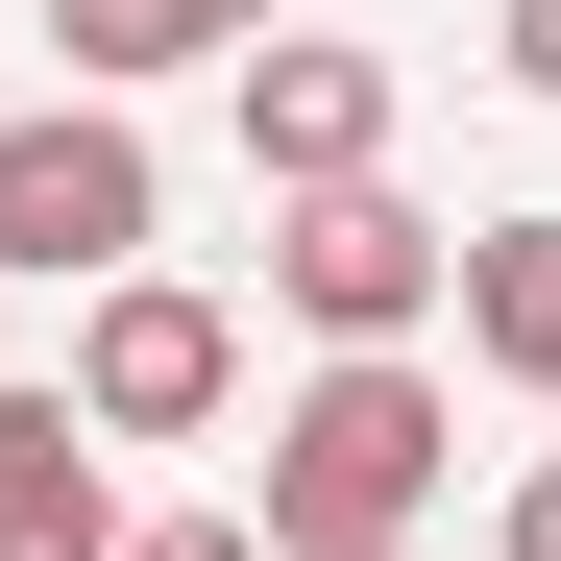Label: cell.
Masks as SVG:
<instances>
[{
  "label": "cell",
  "instance_id": "cell-12",
  "mask_svg": "<svg viewBox=\"0 0 561 561\" xmlns=\"http://www.w3.org/2000/svg\"><path fill=\"white\" fill-rule=\"evenodd\" d=\"M415 561H439V537H415Z\"/></svg>",
  "mask_w": 561,
  "mask_h": 561
},
{
  "label": "cell",
  "instance_id": "cell-6",
  "mask_svg": "<svg viewBox=\"0 0 561 561\" xmlns=\"http://www.w3.org/2000/svg\"><path fill=\"white\" fill-rule=\"evenodd\" d=\"M123 439L73 415V391H0V561H123Z\"/></svg>",
  "mask_w": 561,
  "mask_h": 561
},
{
  "label": "cell",
  "instance_id": "cell-11",
  "mask_svg": "<svg viewBox=\"0 0 561 561\" xmlns=\"http://www.w3.org/2000/svg\"><path fill=\"white\" fill-rule=\"evenodd\" d=\"M123 561H268V537H244V513H147Z\"/></svg>",
  "mask_w": 561,
  "mask_h": 561
},
{
  "label": "cell",
  "instance_id": "cell-5",
  "mask_svg": "<svg viewBox=\"0 0 561 561\" xmlns=\"http://www.w3.org/2000/svg\"><path fill=\"white\" fill-rule=\"evenodd\" d=\"M244 171H268V196H342V171H391V49L268 25V49H244Z\"/></svg>",
  "mask_w": 561,
  "mask_h": 561
},
{
  "label": "cell",
  "instance_id": "cell-8",
  "mask_svg": "<svg viewBox=\"0 0 561 561\" xmlns=\"http://www.w3.org/2000/svg\"><path fill=\"white\" fill-rule=\"evenodd\" d=\"M463 342L561 415V220H463Z\"/></svg>",
  "mask_w": 561,
  "mask_h": 561
},
{
  "label": "cell",
  "instance_id": "cell-3",
  "mask_svg": "<svg viewBox=\"0 0 561 561\" xmlns=\"http://www.w3.org/2000/svg\"><path fill=\"white\" fill-rule=\"evenodd\" d=\"M268 294L318 318V366H391L415 318H463V220H415L391 171H342V196H268Z\"/></svg>",
  "mask_w": 561,
  "mask_h": 561
},
{
  "label": "cell",
  "instance_id": "cell-7",
  "mask_svg": "<svg viewBox=\"0 0 561 561\" xmlns=\"http://www.w3.org/2000/svg\"><path fill=\"white\" fill-rule=\"evenodd\" d=\"M294 0H49V49H73V99H147V73H244Z\"/></svg>",
  "mask_w": 561,
  "mask_h": 561
},
{
  "label": "cell",
  "instance_id": "cell-10",
  "mask_svg": "<svg viewBox=\"0 0 561 561\" xmlns=\"http://www.w3.org/2000/svg\"><path fill=\"white\" fill-rule=\"evenodd\" d=\"M489 561H561V439L513 463V513H489Z\"/></svg>",
  "mask_w": 561,
  "mask_h": 561
},
{
  "label": "cell",
  "instance_id": "cell-2",
  "mask_svg": "<svg viewBox=\"0 0 561 561\" xmlns=\"http://www.w3.org/2000/svg\"><path fill=\"white\" fill-rule=\"evenodd\" d=\"M147 244H171L147 99H49V123H0V294H123Z\"/></svg>",
  "mask_w": 561,
  "mask_h": 561
},
{
  "label": "cell",
  "instance_id": "cell-4",
  "mask_svg": "<svg viewBox=\"0 0 561 561\" xmlns=\"http://www.w3.org/2000/svg\"><path fill=\"white\" fill-rule=\"evenodd\" d=\"M99 439H220L244 415V318L196 294V268H123V294H73V366H49Z\"/></svg>",
  "mask_w": 561,
  "mask_h": 561
},
{
  "label": "cell",
  "instance_id": "cell-1",
  "mask_svg": "<svg viewBox=\"0 0 561 561\" xmlns=\"http://www.w3.org/2000/svg\"><path fill=\"white\" fill-rule=\"evenodd\" d=\"M439 463H463V415H439L415 342H391V366H318V391L268 415L244 537H268V561H415V537H439Z\"/></svg>",
  "mask_w": 561,
  "mask_h": 561
},
{
  "label": "cell",
  "instance_id": "cell-9",
  "mask_svg": "<svg viewBox=\"0 0 561 561\" xmlns=\"http://www.w3.org/2000/svg\"><path fill=\"white\" fill-rule=\"evenodd\" d=\"M489 73H513V99H561V0H489Z\"/></svg>",
  "mask_w": 561,
  "mask_h": 561
}]
</instances>
